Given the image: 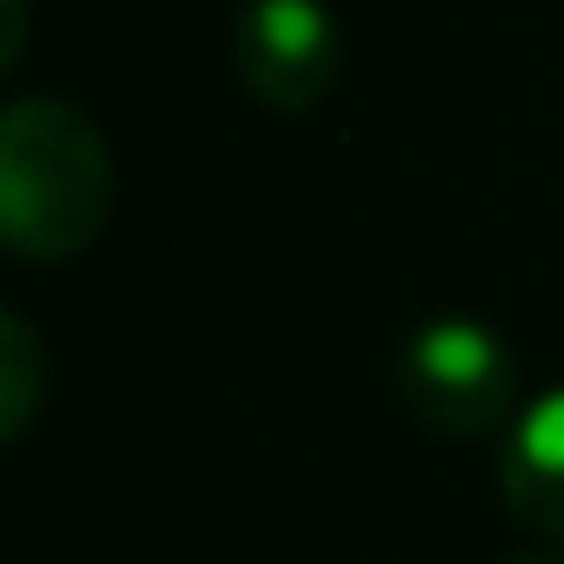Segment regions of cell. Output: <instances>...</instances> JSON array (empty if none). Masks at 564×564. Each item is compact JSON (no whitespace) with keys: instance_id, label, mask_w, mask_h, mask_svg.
Instances as JSON below:
<instances>
[{"instance_id":"obj_1","label":"cell","mask_w":564,"mask_h":564,"mask_svg":"<svg viewBox=\"0 0 564 564\" xmlns=\"http://www.w3.org/2000/svg\"><path fill=\"white\" fill-rule=\"evenodd\" d=\"M115 215V151L72 100H14L0 122V236L14 258H79Z\"/></svg>"},{"instance_id":"obj_4","label":"cell","mask_w":564,"mask_h":564,"mask_svg":"<svg viewBox=\"0 0 564 564\" xmlns=\"http://www.w3.org/2000/svg\"><path fill=\"white\" fill-rule=\"evenodd\" d=\"M500 494L536 536L564 543V386L514 414L500 443Z\"/></svg>"},{"instance_id":"obj_6","label":"cell","mask_w":564,"mask_h":564,"mask_svg":"<svg viewBox=\"0 0 564 564\" xmlns=\"http://www.w3.org/2000/svg\"><path fill=\"white\" fill-rule=\"evenodd\" d=\"M514 564H564V557H514Z\"/></svg>"},{"instance_id":"obj_2","label":"cell","mask_w":564,"mask_h":564,"mask_svg":"<svg viewBox=\"0 0 564 564\" xmlns=\"http://www.w3.org/2000/svg\"><path fill=\"white\" fill-rule=\"evenodd\" d=\"M393 379L408 414L436 436H494V429H514V414H522V365H514L508 336L471 315L422 322L400 344Z\"/></svg>"},{"instance_id":"obj_5","label":"cell","mask_w":564,"mask_h":564,"mask_svg":"<svg viewBox=\"0 0 564 564\" xmlns=\"http://www.w3.org/2000/svg\"><path fill=\"white\" fill-rule=\"evenodd\" d=\"M36 400H43V350L22 315H0V429L22 436Z\"/></svg>"},{"instance_id":"obj_3","label":"cell","mask_w":564,"mask_h":564,"mask_svg":"<svg viewBox=\"0 0 564 564\" xmlns=\"http://www.w3.org/2000/svg\"><path fill=\"white\" fill-rule=\"evenodd\" d=\"M236 79L279 115H307L344 72V29L322 0H243L229 22Z\"/></svg>"}]
</instances>
